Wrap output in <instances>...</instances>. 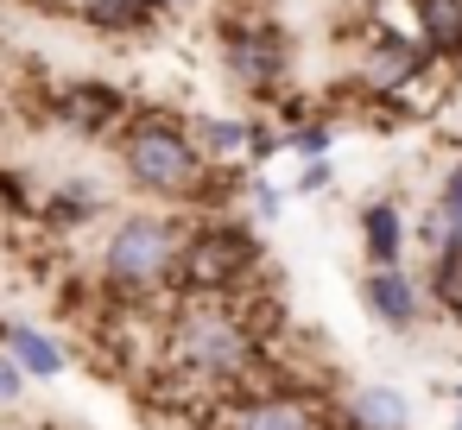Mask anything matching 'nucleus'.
<instances>
[{
  "instance_id": "obj_19",
  "label": "nucleus",
  "mask_w": 462,
  "mask_h": 430,
  "mask_svg": "<svg viewBox=\"0 0 462 430\" xmlns=\"http://www.w3.org/2000/svg\"><path fill=\"white\" fill-rule=\"evenodd\" d=\"M279 152H285V127H273V121L254 114V133H247V159H241V165H247V171H266Z\"/></svg>"
},
{
  "instance_id": "obj_6",
  "label": "nucleus",
  "mask_w": 462,
  "mask_h": 430,
  "mask_svg": "<svg viewBox=\"0 0 462 430\" xmlns=\"http://www.w3.org/2000/svg\"><path fill=\"white\" fill-rule=\"evenodd\" d=\"M134 96L121 89V83H108V77H64V83H45V121L51 127H64V133H77V140H108L115 146V133L134 121Z\"/></svg>"
},
{
  "instance_id": "obj_3",
  "label": "nucleus",
  "mask_w": 462,
  "mask_h": 430,
  "mask_svg": "<svg viewBox=\"0 0 462 430\" xmlns=\"http://www.w3.org/2000/svg\"><path fill=\"white\" fill-rule=\"evenodd\" d=\"M178 241H184V215H171V209H127L108 228L96 279H102V297H108L115 316L121 310H146L152 297L171 291Z\"/></svg>"
},
{
  "instance_id": "obj_7",
  "label": "nucleus",
  "mask_w": 462,
  "mask_h": 430,
  "mask_svg": "<svg viewBox=\"0 0 462 430\" xmlns=\"http://www.w3.org/2000/svg\"><path fill=\"white\" fill-rule=\"evenodd\" d=\"M216 430H329L323 405L279 386V392H247V398H228Z\"/></svg>"
},
{
  "instance_id": "obj_12",
  "label": "nucleus",
  "mask_w": 462,
  "mask_h": 430,
  "mask_svg": "<svg viewBox=\"0 0 462 430\" xmlns=\"http://www.w3.org/2000/svg\"><path fill=\"white\" fill-rule=\"evenodd\" d=\"M411 32L437 51L443 70H462V0H405Z\"/></svg>"
},
{
  "instance_id": "obj_16",
  "label": "nucleus",
  "mask_w": 462,
  "mask_h": 430,
  "mask_svg": "<svg viewBox=\"0 0 462 430\" xmlns=\"http://www.w3.org/2000/svg\"><path fill=\"white\" fill-rule=\"evenodd\" d=\"M336 121L329 114H310V121H298V127H285V152L291 159H329V146H336Z\"/></svg>"
},
{
  "instance_id": "obj_22",
  "label": "nucleus",
  "mask_w": 462,
  "mask_h": 430,
  "mask_svg": "<svg viewBox=\"0 0 462 430\" xmlns=\"http://www.w3.org/2000/svg\"><path fill=\"white\" fill-rule=\"evenodd\" d=\"M184 7H190V0H165V14H184Z\"/></svg>"
},
{
  "instance_id": "obj_2",
  "label": "nucleus",
  "mask_w": 462,
  "mask_h": 430,
  "mask_svg": "<svg viewBox=\"0 0 462 430\" xmlns=\"http://www.w3.org/2000/svg\"><path fill=\"white\" fill-rule=\"evenodd\" d=\"M165 361L209 380L216 392L241 398L260 373V335L241 323L235 297H171L165 316Z\"/></svg>"
},
{
  "instance_id": "obj_17",
  "label": "nucleus",
  "mask_w": 462,
  "mask_h": 430,
  "mask_svg": "<svg viewBox=\"0 0 462 430\" xmlns=\"http://www.w3.org/2000/svg\"><path fill=\"white\" fill-rule=\"evenodd\" d=\"M285 197H291V190H279L266 171H247L241 209H247V222H279V215H285Z\"/></svg>"
},
{
  "instance_id": "obj_18",
  "label": "nucleus",
  "mask_w": 462,
  "mask_h": 430,
  "mask_svg": "<svg viewBox=\"0 0 462 430\" xmlns=\"http://www.w3.org/2000/svg\"><path fill=\"white\" fill-rule=\"evenodd\" d=\"M39 203H45V190H32L26 171L0 165V215H39Z\"/></svg>"
},
{
  "instance_id": "obj_23",
  "label": "nucleus",
  "mask_w": 462,
  "mask_h": 430,
  "mask_svg": "<svg viewBox=\"0 0 462 430\" xmlns=\"http://www.w3.org/2000/svg\"><path fill=\"white\" fill-rule=\"evenodd\" d=\"M456 430H462V411H456Z\"/></svg>"
},
{
  "instance_id": "obj_10",
  "label": "nucleus",
  "mask_w": 462,
  "mask_h": 430,
  "mask_svg": "<svg viewBox=\"0 0 462 430\" xmlns=\"http://www.w3.org/2000/svg\"><path fill=\"white\" fill-rule=\"evenodd\" d=\"M102 209H108V190H102L96 178H64V184H51V190H45L39 222H45L51 234H77V228H89Z\"/></svg>"
},
{
  "instance_id": "obj_5",
  "label": "nucleus",
  "mask_w": 462,
  "mask_h": 430,
  "mask_svg": "<svg viewBox=\"0 0 462 430\" xmlns=\"http://www.w3.org/2000/svg\"><path fill=\"white\" fill-rule=\"evenodd\" d=\"M216 58L222 77L247 96V102H285L291 96V70H298V45L279 20L266 14H222L216 20Z\"/></svg>"
},
{
  "instance_id": "obj_1",
  "label": "nucleus",
  "mask_w": 462,
  "mask_h": 430,
  "mask_svg": "<svg viewBox=\"0 0 462 430\" xmlns=\"http://www.w3.org/2000/svg\"><path fill=\"white\" fill-rule=\"evenodd\" d=\"M115 165L134 197L171 203L190 215L241 209V190H247V165H216L197 146L190 121L171 108H134V121L115 133Z\"/></svg>"
},
{
  "instance_id": "obj_21",
  "label": "nucleus",
  "mask_w": 462,
  "mask_h": 430,
  "mask_svg": "<svg viewBox=\"0 0 462 430\" xmlns=\"http://www.w3.org/2000/svg\"><path fill=\"white\" fill-rule=\"evenodd\" d=\"M20 392H26V367H20L7 348H0V411H14V405H20Z\"/></svg>"
},
{
  "instance_id": "obj_4",
  "label": "nucleus",
  "mask_w": 462,
  "mask_h": 430,
  "mask_svg": "<svg viewBox=\"0 0 462 430\" xmlns=\"http://www.w3.org/2000/svg\"><path fill=\"white\" fill-rule=\"evenodd\" d=\"M266 247L247 215H184L178 266H171V297H241L260 285Z\"/></svg>"
},
{
  "instance_id": "obj_11",
  "label": "nucleus",
  "mask_w": 462,
  "mask_h": 430,
  "mask_svg": "<svg viewBox=\"0 0 462 430\" xmlns=\"http://www.w3.org/2000/svg\"><path fill=\"white\" fill-rule=\"evenodd\" d=\"M77 20H83L89 32H102V39H146V32H159V20H171V14H165V0H83Z\"/></svg>"
},
{
  "instance_id": "obj_20",
  "label": "nucleus",
  "mask_w": 462,
  "mask_h": 430,
  "mask_svg": "<svg viewBox=\"0 0 462 430\" xmlns=\"http://www.w3.org/2000/svg\"><path fill=\"white\" fill-rule=\"evenodd\" d=\"M336 184V165L329 159H298V184H291V197H323Z\"/></svg>"
},
{
  "instance_id": "obj_8",
  "label": "nucleus",
  "mask_w": 462,
  "mask_h": 430,
  "mask_svg": "<svg viewBox=\"0 0 462 430\" xmlns=\"http://www.w3.org/2000/svg\"><path fill=\"white\" fill-rule=\"evenodd\" d=\"M361 304H367V316L380 323V329H418L424 323V285L405 272V266H367V279H361Z\"/></svg>"
},
{
  "instance_id": "obj_9",
  "label": "nucleus",
  "mask_w": 462,
  "mask_h": 430,
  "mask_svg": "<svg viewBox=\"0 0 462 430\" xmlns=\"http://www.w3.org/2000/svg\"><path fill=\"white\" fill-rule=\"evenodd\" d=\"M355 234H361V260H367V266H405L411 215H405V203H399V197H374V203H361Z\"/></svg>"
},
{
  "instance_id": "obj_15",
  "label": "nucleus",
  "mask_w": 462,
  "mask_h": 430,
  "mask_svg": "<svg viewBox=\"0 0 462 430\" xmlns=\"http://www.w3.org/2000/svg\"><path fill=\"white\" fill-rule=\"evenodd\" d=\"M190 133H197V146H203L216 165H241V159H247L254 114H190Z\"/></svg>"
},
{
  "instance_id": "obj_14",
  "label": "nucleus",
  "mask_w": 462,
  "mask_h": 430,
  "mask_svg": "<svg viewBox=\"0 0 462 430\" xmlns=\"http://www.w3.org/2000/svg\"><path fill=\"white\" fill-rule=\"evenodd\" d=\"M0 348L26 367V380H58L64 373V348L45 329H32V323H0Z\"/></svg>"
},
{
  "instance_id": "obj_13",
  "label": "nucleus",
  "mask_w": 462,
  "mask_h": 430,
  "mask_svg": "<svg viewBox=\"0 0 462 430\" xmlns=\"http://www.w3.org/2000/svg\"><path fill=\"white\" fill-rule=\"evenodd\" d=\"M336 424L342 430H411V405L393 386H361V392H348V405L336 411Z\"/></svg>"
}]
</instances>
